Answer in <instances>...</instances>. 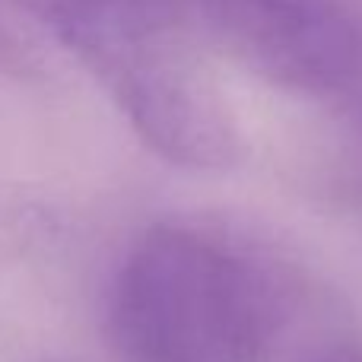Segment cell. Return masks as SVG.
<instances>
[{
  "instance_id": "6da1fadb",
  "label": "cell",
  "mask_w": 362,
  "mask_h": 362,
  "mask_svg": "<svg viewBox=\"0 0 362 362\" xmlns=\"http://www.w3.org/2000/svg\"><path fill=\"white\" fill-rule=\"evenodd\" d=\"M105 83L134 131L178 165L226 169L242 131L197 54L185 0H25Z\"/></svg>"
},
{
  "instance_id": "7a4b0ae2",
  "label": "cell",
  "mask_w": 362,
  "mask_h": 362,
  "mask_svg": "<svg viewBox=\"0 0 362 362\" xmlns=\"http://www.w3.org/2000/svg\"><path fill=\"white\" fill-rule=\"evenodd\" d=\"M108 334L124 362H261L264 283L242 257L181 226H156L121 261Z\"/></svg>"
},
{
  "instance_id": "3957f363",
  "label": "cell",
  "mask_w": 362,
  "mask_h": 362,
  "mask_svg": "<svg viewBox=\"0 0 362 362\" xmlns=\"http://www.w3.org/2000/svg\"><path fill=\"white\" fill-rule=\"evenodd\" d=\"M194 25L257 76L327 95L362 80L359 0H185Z\"/></svg>"
},
{
  "instance_id": "277c9868",
  "label": "cell",
  "mask_w": 362,
  "mask_h": 362,
  "mask_svg": "<svg viewBox=\"0 0 362 362\" xmlns=\"http://www.w3.org/2000/svg\"><path fill=\"white\" fill-rule=\"evenodd\" d=\"M0 48H4V45H0Z\"/></svg>"
}]
</instances>
